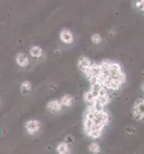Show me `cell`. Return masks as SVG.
Listing matches in <instances>:
<instances>
[{
  "label": "cell",
  "mask_w": 144,
  "mask_h": 154,
  "mask_svg": "<svg viewBox=\"0 0 144 154\" xmlns=\"http://www.w3.org/2000/svg\"><path fill=\"white\" fill-rule=\"evenodd\" d=\"M82 73L90 85L98 84L110 91L120 90L126 81V75L122 65L110 59H104L99 63L93 62Z\"/></svg>",
  "instance_id": "obj_1"
},
{
  "label": "cell",
  "mask_w": 144,
  "mask_h": 154,
  "mask_svg": "<svg viewBox=\"0 0 144 154\" xmlns=\"http://www.w3.org/2000/svg\"><path fill=\"white\" fill-rule=\"evenodd\" d=\"M110 120L109 112L105 108L96 106H87L82 116V130L89 138H101Z\"/></svg>",
  "instance_id": "obj_2"
},
{
  "label": "cell",
  "mask_w": 144,
  "mask_h": 154,
  "mask_svg": "<svg viewBox=\"0 0 144 154\" xmlns=\"http://www.w3.org/2000/svg\"><path fill=\"white\" fill-rule=\"evenodd\" d=\"M131 113L133 118L137 121H143L144 120V97H140L134 102Z\"/></svg>",
  "instance_id": "obj_3"
},
{
  "label": "cell",
  "mask_w": 144,
  "mask_h": 154,
  "mask_svg": "<svg viewBox=\"0 0 144 154\" xmlns=\"http://www.w3.org/2000/svg\"><path fill=\"white\" fill-rule=\"evenodd\" d=\"M59 39L64 45H70L74 43L75 38L71 31H70L69 29H63L59 33Z\"/></svg>",
  "instance_id": "obj_4"
},
{
  "label": "cell",
  "mask_w": 144,
  "mask_h": 154,
  "mask_svg": "<svg viewBox=\"0 0 144 154\" xmlns=\"http://www.w3.org/2000/svg\"><path fill=\"white\" fill-rule=\"evenodd\" d=\"M46 108L50 112L56 114L63 110L64 106L60 99H52L48 102V104L46 105Z\"/></svg>",
  "instance_id": "obj_5"
},
{
  "label": "cell",
  "mask_w": 144,
  "mask_h": 154,
  "mask_svg": "<svg viewBox=\"0 0 144 154\" xmlns=\"http://www.w3.org/2000/svg\"><path fill=\"white\" fill-rule=\"evenodd\" d=\"M41 124L40 122L37 119H31L28 120L25 124V129L27 131V132L31 135H33L35 133H37L38 131L40 130Z\"/></svg>",
  "instance_id": "obj_6"
},
{
  "label": "cell",
  "mask_w": 144,
  "mask_h": 154,
  "mask_svg": "<svg viewBox=\"0 0 144 154\" xmlns=\"http://www.w3.org/2000/svg\"><path fill=\"white\" fill-rule=\"evenodd\" d=\"M92 61L90 60V58H88L86 56H81L78 60H77V67L82 72H84L90 65H92Z\"/></svg>",
  "instance_id": "obj_7"
},
{
  "label": "cell",
  "mask_w": 144,
  "mask_h": 154,
  "mask_svg": "<svg viewBox=\"0 0 144 154\" xmlns=\"http://www.w3.org/2000/svg\"><path fill=\"white\" fill-rule=\"evenodd\" d=\"M70 145H69L67 142H60L56 147V151L57 153L67 154L70 152Z\"/></svg>",
  "instance_id": "obj_8"
},
{
  "label": "cell",
  "mask_w": 144,
  "mask_h": 154,
  "mask_svg": "<svg viewBox=\"0 0 144 154\" xmlns=\"http://www.w3.org/2000/svg\"><path fill=\"white\" fill-rule=\"evenodd\" d=\"M16 62L20 67H26L29 65V57L24 53H18L16 57Z\"/></svg>",
  "instance_id": "obj_9"
},
{
  "label": "cell",
  "mask_w": 144,
  "mask_h": 154,
  "mask_svg": "<svg viewBox=\"0 0 144 154\" xmlns=\"http://www.w3.org/2000/svg\"><path fill=\"white\" fill-rule=\"evenodd\" d=\"M60 100H61L64 107H65V108H69V107L72 106V105L74 104V97H72L71 95H70V94L64 95L63 97L60 98Z\"/></svg>",
  "instance_id": "obj_10"
},
{
  "label": "cell",
  "mask_w": 144,
  "mask_h": 154,
  "mask_svg": "<svg viewBox=\"0 0 144 154\" xmlns=\"http://www.w3.org/2000/svg\"><path fill=\"white\" fill-rule=\"evenodd\" d=\"M30 54L32 57H35V58H40L43 54H44V51H43V49L41 48L40 46L38 45H34L32 46V48L30 49Z\"/></svg>",
  "instance_id": "obj_11"
},
{
  "label": "cell",
  "mask_w": 144,
  "mask_h": 154,
  "mask_svg": "<svg viewBox=\"0 0 144 154\" xmlns=\"http://www.w3.org/2000/svg\"><path fill=\"white\" fill-rule=\"evenodd\" d=\"M88 151L91 153H100L102 149H101L100 145L97 142L93 141V142L89 143V145L88 146Z\"/></svg>",
  "instance_id": "obj_12"
},
{
  "label": "cell",
  "mask_w": 144,
  "mask_h": 154,
  "mask_svg": "<svg viewBox=\"0 0 144 154\" xmlns=\"http://www.w3.org/2000/svg\"><path fill=\"white\" fill-rule=\"evenodd\" d=\"M90 40L94 45H100L103 42V37L98 33H95V34L91 35Z\"/></svg>",
  "instance_id": "obj_13"
},
{
  "label": "cell",
  "mask_w": 144,
  "mask_h": 154,
  "mask_svg": "<svg viewBox=\"0 0 144 154\" xmlns=\"http://www.w3.org/2000/svg\"><path fill=\"white\" fill-rule=\"evenodd\" d=\"M31 90H32V84L30 82L24 81L22 83V85H21V91H22L23 93H24V94L28 93V92L31 91Z\"/></svg>",
  "instance_id": "obj_14"
},
{
  "label": "cell",
  "mask_w": 144,
  "mask_h": 154,
  "mask_svg": "<svg viewBox=\"0 0 144 154\" xmlns=\"http://www.w3.org/2000/svg\"><path fill=\"white\" fill-rule=\"evenodd\" d=\"M137 6L144 11V0H135Z\"/></svg>",
  "instance_id": "obj_15"
},
{
  "label": "cell",
  "mask_w": 144,
  "mask_h": 154,
  "mask_svg": "<svg viewBox=\"0 0 144 154\" xmlns=\"http://www.w3.org/2000/svg\"><path fill=\"white\" fill-rule=\"evenodd\" d=\"M65 142H67L69 145H71L74 143V138L70 136V135H69V136H67L66 138H65V140H64Z\"/></svg>",
  "instance_id": "obj_16"
},
{
  "label": "cell",
  "mask_w": 144,
  "mask_h": 154,
  "mask_svg": "<svg viewBox=\"0 0 144 154\" xmlns=\"http://www.w3.org/2000/svg\"><path fill=\"white\" fill-rule=\"evenodd\" d=\"M141 90H142V91L144 92V82H142V85H141Z\"/></svg>",
  "instance_id": "obj_17"
},
{
  "label": "cell",
  "mask_w": 144,
  "mask_h": 154,
  "mask_svg": "<svg viewBox=\"0 0 144 154\" xmlns=\"http://www.w3.org/2000/svg\"><path fill=\"white\" fill-rule=\"evenodd\" d=\"M143 76H144V72H143Z\"/></svg>",
  "instance_id": "obj_18"
}]
</instances>
